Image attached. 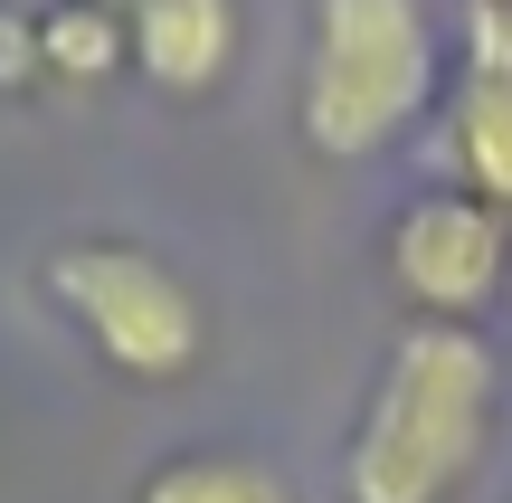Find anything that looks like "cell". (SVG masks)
<instances>
[{
    "label": "cell",
    "instance_id": "cell-1",
    "mask_svg": "<svg viewBox=\"0 0 512 503\" xmlns=\"http://www.w3.org/2000/svg\"><path fill=\"white\" fill-rule=\"evenodd\" d=\"M503 361L484 323H399L342 447V503H456L494 456Z\"/></svg>",
    "mask_w": 512,
    "mask_h": 503
},
{
    "label": "cell",
    "instance_id": "cell-2",
    "mask_svg": "<svg viewBox=\"0 0 512 503\" xmlns=\"http://www.w3.org/2000/svg\"><path fill=\"white\" fill-rule=\"evenodd\" d=\"M446 86V38L427 0H313L304 29V143L323 162L389 152Z\"/></svg>",
    "mask_w": 512,
    "mask_h": 503
},
{
    "label": "cell",
    "instance_id": "cell-3",
    "mask_svg": "<svg viewBox=\"0 0 512 503\" xmlns=\"http://www.w3.org/2000/svg\"><path fill=\"white\" fill-rule=\"evenodd\" d=\"M48 304L95 342V361L124 380H190L209 352V314L181 266H162L133 238H76L48 257Z\"/></svg>",
    "mask_w": 512,
    "mask_h": 503
},
{
    "label": "cell",
    "instance_id": "cell-4",
    "mask_svg": "<svg viewBox=\"0 0 512 503\" xmlns=\"http://www.w3.org/2000/svg\"><path fill=\"white\" fill-rule=\"evenodd\" d=\"M389 285L408 323H484L512 285V219L475 190H418L389 219Z\"/></svg>",
    "mask_w": 512,
    "mask_h": 503
},
{
    "label": "cell",
    "instance_id": "cell-5",
    "mask_svg": "<svg viewBox=\"0 0 512 503\" xmlns=\"http://www.w3.org/2000/svg\"><path fill=\"white\" fill-rule=\"evenodd\" d=\"M124 48L162 95H209L238 57V0H143L124 19Z\"/></svg>",
    "mask_w": 512,
    "mask_h": 503
},
{
    "label": "cell",
    "instance_id": "cell-6",
    "mask_svg": "<svg viewBox=\"0 0 512 503\" xmlns=\"http://www.w3.org/2000/svg\"><path fill=\"white\" fill-rule=\"evenodd\" d=\"M446 152H456V190H475L484 209L512 219V86L465 76L456 114H446Z\"/></svg>",
    "mask_w": 512,
    "mask_h": 503
},
{
    "label": "cell",
    "instance_id": "cell-7",
    "mask_svg": "<svg viewBox=\"0 0 512 503\" xmlns=\"http://www.w3.org/2000/svg\"><path fill=\"white\" fill-rule=\"evenodd\" d=\"M133 503H304V494L285 485V466L247 447H190V456H162Z\"/></svg>",
    "mask_w": 512,
    "mask_h": 503
},
{
    "label": "cell",
    "instance_id": "cell-8",
    "mask_svg": "<svg viewBox=\"0 0 512 503\" xmlns=\"http://www.w3.org/2000/svg\"><path fill=\"white\" fill-rule=\"evenodd\" d=\"M114 67H133L124 19H114V10H86V0L38 10V76H57V86H105Z\"/></svg>",
    "mask_w": 512,
    "mask_h": 503
},
{
    "label": "cell",
    "instance_id": "cell-9",
    "mask_svg": "<svg viewBox=\"0 0 512 503\" xmlns=\"http://www.w3.org/2000/svg\"><path fill=\"white\" fill-rule=\"evenodd\" d=\"M465 76L512 86V0H465Z\"/></svg>",
    "mask_w": 512,
    "mask_h": 503
},
{
    "label": "cell",
    "instance_id": "cell-10",
    "mask_svg": "<svg viewBox=\"0 0 512 503\" xmlns=\"http://www.w3.org/2000/svg\"><path fill=\"white\" fill-rule=\"evenodd\" d=\"M38 76V19L29 10H0V95Z\"/></svg>",
    "mask_w": 512,
    "mask_h": 503
},
{
    "label": "cell",
    "instance_id": "cell-11",
    "mask_svg": "<svg viewBox=\"0 0 512 503\" xmlns=\"http://www.w3.org/2000/svg\"><path fill=\"white\" fill-rule=\"evenodd\" d=\"M86 10H114V19H133V10H143V0H86Z\"/></svg>",
    "mask_w": 512,
    "mask_h": 503
},
{
    "label": "cell",
    "instance_id": "cell-12",
    "mask_svg": "<svg viewBox=\"0 0 512 503\" xmlns=\"http://www.w3.org/2000/svg\"><path fill=\"white\" fill-rule=\"evenodd\" d=\"M503 295H512V285H503Z\"/></svg>",
    "mask_w": 512,
    "mask_h": 503
}]
</instances>
